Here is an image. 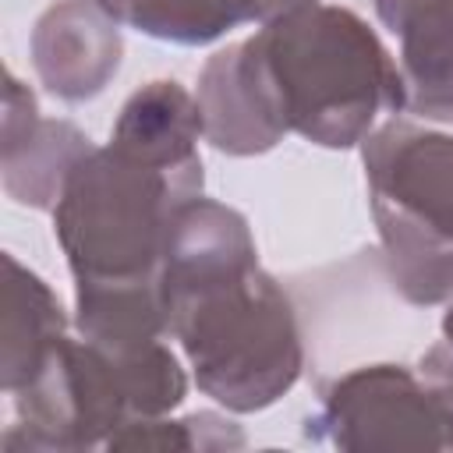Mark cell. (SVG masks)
Segmentation results:
<instances>
[{"label": "cell", "mask_w": 453, "mask_h": 453, "mask_svg": "<svg viewBox=\"0 0 453 453\" xmlns=\"http://www.w3.org/2000/svg\"><path fill=\"white\" fill-rule=\"evenodd\" d=\"M386 273L411 304L453 297V134L389 120L361 142Z\"/></svg>", "instance_id": "277c9868"}, {"label": "cell", "mask_w": 453, "mask_h": 453, "mask_svg": "<svg viewBox=\"0 0 453 453\" xmlns=\"http://www.w3.org/2000/svg\"><path fill=\"white\" fill-rule=\"evenodd\" d=\"M18 425L7 449H92L131 421L117 357L85 336L60 333L14 393Z\"/></svg>", "instance_id": "5b68a950"}, {"label": "cell", "mask_w": 453, "mask_h": 453, "mask_svg": "<svg viewBox=\"0 0 453 453\" xmlns=\"http://www.w3.org/2000/svg\"><path fill=\"white\" fill-rule=\"evenodd\" d=\"M28 50L50 96L85 103L99 96L120 67V21L96 0H57L39 14Z\"/></svg>", "instance_id": "52a82bcc"}, {"label": "cell", "mask_w": 453, "mask_h": 453, "mask_svg": "<svg viewBox=\"0 0 453 453\" xmlns=\"http://www.w3.org/2000/svg\"><path fill=\"white\" fill-rule=\"evenodd\" d=\"M195 96L202 106L205 142L226 156H262L283 138L241 67L237 42L205 60Z\"/></svg>", "instance_id": "8fae6325"}, {"label": "cell", "mask_w": 453, "mask_h": 453, "mask_svg": "<svg viewBox=\"0 0 453 453\" xmlns=\"http://www.w3.org/2000/svg\"><path fill=\"white\" fill-rule=\"evenodd\" d=\"M74 326L113 357L134 354L170 336L159 280L134 283H74Z\"/></svg>", "instance_id": "4fadbf2b"}, {"label": "cell", "mask_w": 453, "mask_h": 453, "mask_svg": "<svg viewBox=\"0 0 453 453\" xmlns=\"http://www.w3.org/2000/svg\"><path fill=\"white\" fill-rule=\"evenodd\" d=\"M170 336L205 396L234 414L273 407L304 368L297 315L258 265L248 219L205 195L180 202L159 262Z\"/></svg>", "instance_id": "6da1fadb"}, {"label": "cell", "mask_w": 453, "mask_h": 453, "mask_svg": "<svg viewBox=\"0 0 453 453\" xmlns=\"http://www.w3.org/2000/svg\"><path fill=\"white\" fill-rule=\"evenodd\" d=\"M195 195H202V170L173 173L113 145H92L53 205V234L74 283L159 280L173 212Z\"/></svg>", "instance_id": "3957f363"}, {"label": "cell", "mask_w": 453, "mask_h": 453, "mask_svg": "<svg viewBox=\"0 0 453 453\" xmlns=\"http://www.w3.org/2000/svg\"><path fill=\"white\" fill-rule=\"evenodd\" d=\"M421 375L453 386V304L442 315V340L421 354Z\"/></svg>", "instance_id": "2e32d148"}, {"label": "cell", "mask_w": 453, "mask_h": 453, "mask_svg": "<svg viewBox=\"0 0 453 453\" xmlns=\"http://www.w3.org/2000/svg\"><path fill=\"white\" fill-rule=\"evenodd\" d=\"M308 435L336 449H453V386L403 365H365L326 393Z\"/></svg>", "instance_id": "8992f818"}, {"label": "cell", "mask_w": 453, "mask_h": 453, "mask_svg": "<svg viewBox=\"0 0 453 453\" xmlns=\"http://www.w3.org/2000/svg\"><path fill=\"white\" fill-rule=\"evenodd\" d=\"M120 25L177 46H209L251 21V0H96Z\"/></svg>", "instance_id": "5bb4252c"}, {"label": "cell", "mask_w": 453, "mask_h": 453, "mask_svg": "<svg viewBox=\"0 0 453 453\" xmlns=\"http://www.w3.org/2000/svg\"><path fill=\"white\" fill-rule=\"evenodd\" d=\"M117 368L124 379L131 418H163L177 411L188 396V375L163 340L117 357Z\"/></svg>", "instance_id": "9a60e30c"}, {"label": "cell", "mask_w": 453, "mask_h": 453, "mask_svg": "<svg viewBox=\"0 0 453 453\" xmlns=\"http://www.w3.org/2000/svg\"><path fill=\"white\" fill-rule=\"evenodd\" d=\"M4 326H0V386L14 393L39 368L50 343L67 333V315L42 276L4 255Z\"/></svg>", "instance_id": "7c38bea8"}, {"label": "cell", "mask_w": 453, "mask_h": 453, "mask_svg": "<svg viewBox=\"0 0 453 453\" xmlns=\"http://www.w3.org/2000/svg\"><path fill=\"white\" fill-rule=\"evenodd\" d=\"M198 138H205L198 96L170 78L149 81L131 92L110 131V145L117 152L173 173L202 170Z\"/></svg>", "instance_id": "30bf717a"}, {"label": "cell", "mask_w": 453, "mask_h": 453, "mask_svg": "<svg viewBox=\"0 0 453 453\" xmlns=\"http://www.w3.org/2000/svg\"><path fill=\"white\" fill-rule=\"evenodd\" d=\"M311 4H319V0H251V21L255 25H269V21L283 18V14H294V11L311 7Z\"/></svg>", "instance_id": "e0dca14e"}, {"label": "cell", "mask_w": 453, "mask_h": 453, "mask_svg": "<svg viewBox=\"0 0 453 453\" xmlns=\"http://www.w3.org/2000/svg\"><path fill=\"white\" fill-rule=\"evenodd\" d=\"M241 67L283 134L322 149L361 145L379 113L403 110V78L375 28L347 7L311 4L258 25Z\"/></svg>", "instance_id": "7a4b0ae2"}, {"label": "cell", "mask_w": 453, "mask_h": 453, "mask_svg": "<svg viewBox=\"0 0 453 453\" xmlns=\"http://www.w3.org/2000/svg\"><path fill=\"white\" fill-rule=\"evenodd\" d=\"M379 21L400 39L403 110L453 124V0H372Z\"/></svg>", "instance_id": "9c48e42d"}, {"label": "cell", "mask_w": 453, "mask_h": 453, "mask_svg": "<svg viewBox=\"0 0 453 453\" xmlns=\"http://www.w3.org/2000/svg\"><path fill=\"white\" fill-rule=\"evenodd\" d=\"M88 149H92L88 134L78 131L71 120L39 117V103L32 88L7 71L0 170H4V191L18 205L53 209L71 166Z\"/></svg>", "instance_id": "ba28073f"}]
</instances>
